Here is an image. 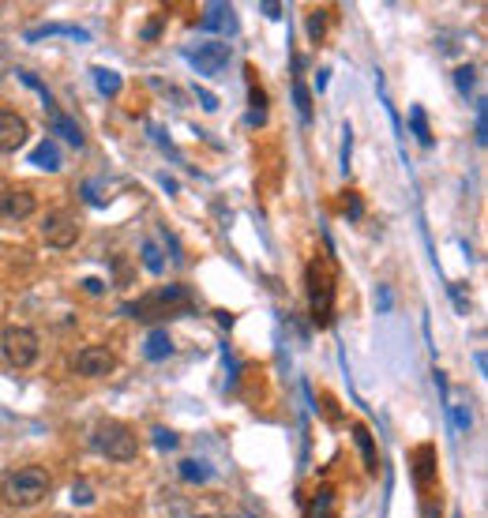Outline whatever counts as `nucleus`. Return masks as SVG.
<instances>
[{
    "instance_id": "nucleus-1",
    "label": "nucleus",
    "mask_w": 488,
    "mask_h": 518,
    "mask_svg": "<svg viewBox=\"0 0 488 518\" xmlns=\"http://www.w3.org/2000/svg\"><path fill=\"white\" fill-rule=\"evenodd\" d=\"M0 496H4V504L12 507H35L42 504L45 496H50V469L42 466H23V469H12L0 484Z\"/></svg>"
},
{
    "instance_id": "nucleus-2",
    "label": "nucleus",
    "mask_w": 488,
    "mask_h": 518,
    "mask_svg": "<svg viewBox=\"0 0 488 518\" xmlns=\"http://www.w3.org/2000/svg\"><path fill=\"white\" fill-rule=\"evenodd\" d=\"M90 444L94 451H102L109 462H132L139 454V439L128 425H120V421H98L90 432Z\"/></svg>"
},
{
    "instance_id": "nucleus-3",
    "label": "nucleus",
    "mask_w": 488,
    "mask_h": 518,
    "mask_svg": "<svg viewBox=\"0 0 488 518\" xmlns=\"http://www.w3.org/2000/svg\"><path fill=\"white\" fill-rule=\"evenodd\" d=\"M305 286H308L312 320H316L320 327H330V320H335V282H330V271L320 263H308Z\"/></svg>"
},
{
    "instance_id": "nucleus-4",
    "label": "nucleus",
    "mask_w": 488,
    "mask_h": 518,
    "mask_svg": "<svg viewBox=\"0 0 488 518\" xmlns=\"http://www.w3.org/2000/svg\"><path fill=\"white\" fill-rule=\"evenodd\" d=\"M0 350H4V360L12 368H30L38 360V350H42V342L38 335L30 331V327H4L0 331Z\"/></svg>"
},
{
    "instance_id": "nucleus-5",
    "label": "nucleus",
    "mask_w": 488,
    "mask_h": 518,
    "mask_svg": "<svg viewBox=\"0 0 488 518\" xmlns=\"http://www.w3.org/2000/svg\"><path fill=\"white\" fill-rule=\"evenodd\" d=\"M184 60L199 75H222L229 65V45L226 42H199L196 50H184Z\"/></svg>"
},
{
    "instance_id": "nucleus-6",
    "label": "nucleus",
    "mask_w": 488,
    "mask_h": 518,
    "mask_svg": "<svg viewBox=\"0 0 488 518\" xmlns=\"http://www.w3.org/2000/svg\"><path fill=\"white\" fill-rule=\"evenodd\" d=\"M173 305L188 308V297H184V290H177V286H166V290H159V293L143 297L139 305H128L124 312H128V316H136V320H151V316H166ZM169 316H173V312H169Z\"/></svg>"
},
{
    "instance_id": "nucleus-7",
    "label": "nucleus",
    "mask_w": 488,
    "mask_h": 518,
    "mask_svg": "<svg viewBox=\"0 0 488 518\" xmlns=\"http://www.w3.org/2000/svg\"><path fill=\"white\" fill-rule=\"evenodd\" d=\"M35 211H38V199L30 188H8V192H0V218L4 222H27Z\"/></svg>"
},
{
    "instance_id": "nucleus-8",
    "label": "nucleus",
    "mask_w": 488,
    "mask_h": 518,
    "mask_svg": "<svg viewBox=\"0 0 488 518\" xmlns=\"http://www.w3.org/2000/svg\"><path fill=\"white\" fill-rule=\"evenodd\" d=\"M117 368V357L105 350V345H87V350H80V357H75V372L83 375V380H102V375H109Z\"/></svg>"
},
{
    "instance_id": "nucleus-9",
    "label": "nucleus",
    "mask_w": 488,
    "mask_h": 518,
    "mask_svg": "<svg viewBox=\"0 0 488 518\" xmlns=\"http://www.w3.org/2000/svg\"><path fill=\"white\" fill-rule=\"evenodd\" d=\"M414 477H417V489L424 499H432L436 496V447L432 444H421L414 454Z\"/></svg>"
},
{
    "instance_id": "nucleus-10",
    "label": "nucleus",
    "mask_w": 488,
    "mask_h": 518,
    "mask_svg": "<svg viewBox=\"0 0 488 518\" xmlns=\"http://www.w3.org/2000/svg\"><path fill=\"white\" fill-rule=\"evenodd\" d=\"M27 120L19 113H12V109H0V154H15L23 143H27Z\"/></svg>"
},
{
    "instance_id": "nucleus-11",
    "label": "nucleus",
    "mask_w": 488,
    "mask_h": 518,
    "mask_svg": "<svg viewBox=\"0 0 488 518\" xmlns=\"http://www.w3.org/2000/svg\"><path fill=\"white\" fill-rule=\"evenodd\" d=\"M42 237L50 241L53 248H72L75 241H80V226H75L68 214H50L42 222Z\"/></svg>"
},
{
    "instance_id": "nucleus-12",
    "label": "nucleus",
    "mask_w": 488,
    "mask_h": 518,
    "mask_svg": "<svg viewBox=\"0 0 488 518\" xmlns=\"http://www.w3.org/2000/svg\"><path fill=\"white\" fill-rule=\"evenodd\" d=\"M45 117H50L53 132H60V139H68L72 147H83V128H80V124H75L68 113H60V109H57V102H50V105H45Z\"/></svg>"
},
{
    "instance_id": "nucleus-13",
    "label": "nucleus",
    "mask_w": 488,
    "mask_h": 518,
    "mask_svg": "<svg viewBox=\"0 0 488 518\" xmlns=\"http://www.w3.org/2000/svg\"><path fill=\"white\" fill-rule=\"evenodd\" d=\"M350 432H353V444H357V451H360V459H365V469H368V474H380V451H376L372 432H368L365 425H353Z\"/></svg>"
},
{
    "instance_id": "nucleus-14",
    "label": "nucleus",
    "mask_w": 488,
    "mask_h": 518,
    "mask_svg": "<svg viewBox=\"0 0 488 518\" xmlns=\"http://www.w3.org/2000/svg\"><path fill=\"white\" fill-rule=\"evenodd\" d=\"M30 162H35L38 169H50V173H60V169H65V158H60V147L53 143V139L38 143L35 154H30Z\"/></svg>"
},
{
    "instance_id": "nucleus-15",
    "label": "nucleus",
    "mask_w": 488,
    "mask_h": 518,
    "mask_svg": "<svg viewBox=\"0 0 488 518\" xmlns=\"http://www.w3.org/2000/svg\"><path fill=\"white\" fill-rule=\"evenodd\" d=\"M53 35H68V38H75V42H87L90 35L87 30H80V27H68V23H45V27H35L27 35V42H38V38H53Z\"/></svg>"
},
{
    "instance_id": "nucleus-16",
    "label": "nucleus",
    "mask_w": 488,
    "mask_h": 518,
    "mask_svg": "<svg viewBox=\"0 0 488 518\" xmlns=\"http://www.w3.org/2000/svg\"><path fill=\"white\" fill-rule=\"evenodd\" d=\"M143 353H147V360H166L169 353H173V338H169V331H151L147 335V342H143Z\"/></svg>"
},
{
    "instance_id": "nucleus-17",
    "label": "nucleus",
    "mask_w": 488,
    "mask_h": 518,
    "mask_svg": "<svg viewBox=\"0 0 488 518\" xmlns=\"http://www.w3.org/2000/svg\"><path fill=\"white\" fill-rule=\"evenodd\" d=\"M199 27H203V30H233V27H237V23H233V8H226V4H211Z\"/></svg>"
},
{
    "instance_id": "nucleus-18",
    "label": "nucleus",
    "mask_w": 488,
    "mask_h": 518,
    "mask_svg": "<svg viewBox=\"0 0 488 518\" xmlns=\"http://www.w3.org/2000/svg\"><path fill=\"white\" fill-rule=\"evenodd\" d=\"M409 120H414V135L421 139L424 147H432V132H429V117H424V109L421 105H414L409 109Z\"/></svg>"
},
{
    "instance_id": "nucleus-19",
    "label": "nucleus",
    "mask_w": 488,
    "mask_h": 518,
    "mask_svg": "<svg viewBox=\"0 0 488 518\" xmlns=\"http://www.w3.org/2000/svg\"><path fill=\"white\" fill-rule=\"evenodd\" d=\"M94 83H98L102 94H120V75L117 72H109V68H94Z\"/></svg>"
},
{
    "instance_id": "nucleus-20",
    "label": "nucleus",
    "mask_w": 488,
    "mask_h": 518,
    "mask_svg": "<svg viewBox=\"0 0 488 518\" xmlns=\"http://www.w3.org/2000/svg\"><path fill=\"white\" fill-rule=\"evenodd\" d=\"M293 102H297V113H301V120L308 124V120H312V98H308V90H305L301 80L293 83Z\"/></svg>"
},
{
    "instance_id": "nucleus-21",
    "label": "nucleus",
    "mask_w": 488,
    "mask_h": 518,
    "mask_svg": "<svg viewBox=\"0 0 488 518\" xmlns=\"http://www.w3.org/2000/svg\"><path fill=\"white\" fill-rule=\"evenodd\" d=\"M143 263H147V271H151V274H162L166 259H162V252H159V244H154V241L143 244Z\"/></svg>"
},
{
    "instance_id": "nucleus-22",
    "label": "nucleus",
    "mask_w": 488,
    "mask_h": 518,
    "mask_svg": "<svg viewBox=\"0 0 488 518\" xmlns=\"http://www.w3.org/2000/svg\"><path fill=\"white\" fill-rule=\"evenodd\" d=\"M181 477H184V481H207V477H211V466L188 459V462H181Z\"/></svg>"
},
{
    "instance_id": "nucleus-23",
    "label": "nucleus",
    "mask_w": 488,
    "mask_h": 518,
    "mask_svg": "<svg viewBox=\"0 0 488 518\" xmlns=\"http://www.w3.org/2000/svg\"><path fill=\"white\" fill-rule=\"evenodd\" d=\"M454 83H459L462 94H469V90L477 87V68H474V65H462L459 72H454Z\"/></svg>"
},
{
    "instance_id": "nucleus-24",
    "label": "nucleus",
    "mask_w": 488,
    "mask_h": 518,
    "mask_svg": "<svg viewBox=\"0 0 488 518\" xmlns=\"http://www.w3.org/2000/svg\"><path fill=\"white\" fill-rule=\"evenodd\" d=\"M330 504H335V492H330V489H320L316 504H312V518H330Z\"/></svg>"
},
{
    "instance_id": "nucleus-25",
    "label": "nucleus",
    "mask_w": 488,
    "mask_h": 518,
    "mask_svg": "<svg viewBox=\"0 0 488 518\" xmlns=\"http://www.w3.org/2000/svg\"><path fill=\"white\" fill-rule=\"evenodd\" d=\"M151 439H154V447H162V451L177 447V432H169V429H151Z\"/></svg>"
},
{
    "instance_id": "nucleus-26",
    "label": "nucleus",
    "mask_w": 488,
    "mask_h": 518,
    "mask_svg": "<svg viewBox=\"0 0 488 518\" xmlns=\"http://www.w3.org/2000/svg\"><path fill=\"white\" fill-rule=\"evenodd\" d=\"M342 132H345V135H342V169L350 173V151H353V132H350V124H345Z\"/></svg>"
},
{
    "instance_id": "nucleus-27",
    "label": "nucleus",
    "mask_w": 488,
    "mask_h": 518,
    "mask_svg": "<svg viewBox=\"0 0 488 518\" xmlns=\"http://www.w3.org/2000/svg\"><path fill=\"white\" fill-rule=\"evenodd\" d=\"M308 38H312V42H320V38H323V15H320V12H312V15H308Z\"/></svg>"
},
{
    "instance_id": "nucleus-28",
    "label": "nucleus",
    "mask_w": 488,
    "mask_h": 518,
    "mask_svg": "<svg viewBox=\"0 0 488 518\" xmlns=\"http://www.w3.org/2000/svg\"><path fill=\"white\" fill-rule=\"evenodd\" d=\"M454 425H459V432H469V425H474V417H469V410H454Z\"/></svg>"
},
{
    "instance_id": "nucleus-29",
    "label": "nucleus",
    "mask_w": 488,
    "mask_h": 518,
    "mask_svg": "<svg viewBox=\"0 0 488 518\" xmlns=\"http://www.w3.org/2000/svg\"><path fill=\"white\" fill-rule=\"evenodd\" d=\"M196 98H199V105L207 109V113H214V109H218V98H214L211 90H196Z\"/></svg>"
},
{
    "instance_id": "nucleus-30",
    "label": "nucleus",
    "mask_w": 488,
    "mask_h": 518,
    "mask_svg": "<svg viewBox=\"0 0 488 518\" xmlns=\"http://www.w3.org/2000/svg\"><path fill=\"white\" fill-rule=\"evenodd\" d=\"M72 496H75V504H90V489L83 481H75V489H72Z\"/></svg>"
},
{
    "instance_id": "nucleus-31",
    "label": "nucleus",
    "mask_w": 488,
    "mask_h": 518,
    "mask_svg": "<svg viewBox=\"0 0 488 518\" xmlns=\"http://www.w3.org/2000/svg\"><path fill=\"white\" fill-rule=\"evenodd\" d=\"M360 211H365V207H360V199L350 196V203H345V214H350V218H360Z\"/></svg>"
},
{
    "instance_id": "nucleus-32",
    "label": "nucleus",
    "mask_w": 488,
    "mask_h": 518,
    "mask_svg": "<svg viewBox=\"0 0 488 518\" xmlns=\"http://www.w3.org/2000/svg\"><path fill=\"white\" fill-rule=\"evenodd\" d=\"M143 35H147V38H159V35H162V23H159V19H154V23H147V30H143Z\"/></svg>"
},
{
    "instance_id": "nucleus-33",
    "label": "nucleus",
    "mask_w": 488,
    "mask_h": 518,
    "mask_svg": "<svg viewBox=\"0 0 488 518\" xmlns=\"http://www.w3.org/2000/svg\"><path fill=\"white\" fill-rule=\"evenodd\" d=\"M263 12H267V19H278V15H282V4H263Z\"/></svg>"
}]
</instances>
